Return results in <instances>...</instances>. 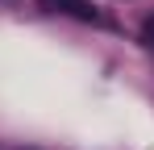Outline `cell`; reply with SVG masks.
<instances>
[{"label": "cell", "mask_w": 154, "mask_h": 150, "mask_svg": "<svg viewBox=\"0 0 154 150\" xmlns=\"http://www.w3.org/2000/svg\"><path fill=\"white\" fill-rule=\"evenodd\" d=\"M142 42H146V46L154 50V17H150V21H146V25H142Z\"/></svg>", "instance_id": "cell-2"}, {"label": "cell", "mask_w": 154, "mask_h": 150, "mask_svg": "<svg viewBox=\"0 0 154 150\" xmlns=\"http://www.w3.org/2000/svg\"><path fill=\"white\" fill-rule=\"evenodd\" d=\"M46 4H63L67 13H75V17H83V21H92V8H88L83 0H46Z\"/></svg>", "instance_id": "cell-1"}]
</instances>
